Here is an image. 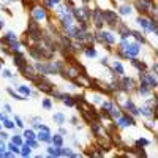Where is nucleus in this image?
Wrapping results in <instances>:
<instances>
[{"label": "nucleus", "instance_id": "obj_46", "mask_svg": "<svg viewBox=\"0 0 158 158\" xmlns=\"http://www.w3.org/2000/svg\"><path fill=\"white\" fill-rule=\"evenodd\" d=\"M108 60H109L108 57H103V59L100 60V63H101V65H104V67H106V65H108Z\"/></svg>", "mask_w": 158, "mask_h": 158}, {"label": "nucleus", "instance_id": "obj_26", "mask_svg": "<svg viewBox=\"0 0 158 158\" xmlns=\"http://www.w3.org/2000/svg\"><path fill=\"white\" fill-rule=\"evenodd\" d=\"M17 92H19L22 96H29V95H32L30 87H27V86H17Z\"/></svg>", "mask_w": 158, "mask_h": 158}, {"label": "nucleus", "instance_id": "obj_53", "mask_svg": "<svg viewBox=\"0 0 158 158\" xmlns=\"http://www.w3.org/2000/svg\"><path fill=\"white\" fill-rule=\"evenodd\" d=\"M0 122H2V120H0ZM0 128H2V123H0Z\"/></svg>", "mask_w": 158, "mask_h": 158}, {"label": "nucleus", "instance_id": "obj_31", "mask_svg": "<svg viewBox=\"0 0 158 158\" xmlns=\"http://www.w3.org/2000/svg\"><path fill=\"white\" fill-rule=\"evenodd\" d=\"M8 149H10V150L14 153V155H16V153H21V146H17V144H14V142H10V144H8Z\"/></svg>", "mask_w": 158, "mask_h": 158}, {"label": "nucleus", "instance_id": "obj_52", "mask_svg": "<svg viewBox=\"0 0 158 158\" xmlns=\"http://www.w3.org/2000/svg\"><path fill=\"white\" fill-rule=\"evenodd\" d=\"M0 71H2V62H0Z\"/></svg>", "mask_w": 158, "mask_h": 158}, {"label": "nucleus", "instance_id": "obj_30", "mask_svg": "<svg viewBox=\"0 0 158 158\" xmlns=\"http://www.w3.org/2000/svg\"><path fill=\"white\" fill-rule=\"evenodd\" d=\"M60 153H62V157H74V152L71 150L70 147H60Z\"/></svg>", "mask_w": 158, "mask_h": 158}, {"label": "nucleus", "instance_id": "obj_48", "mask_svg": "<svg viewBox=\"0 0 158 158\" xmlns=\"http://www.w3.org/2000/svg\"><path fill=\"white\" fill-rule=\"evenodd\" d=\"M60 134H68V131L62 127V125H60Z\"/></svg>", "mask_w": 158, "mask_h": 158}, {"label": "nucleus", "instance_id": "obj_2", "mask_svg": "<svg viewBox=\"0 0 158 158\" xmlns=\"http://www.w3.org/2000/svg\"><path fill=\"white\" fill-rule=\"evenodd\" d=\"M103 17H104V24H108L109 29H112V30L117 29L120 19L114 10H103Z\"/></svg>", "mask_w": 158, "mask_h": 158}, {"label": "nucleus", "instance_id": "obj_10", "mask_svg": "<svg viewBox=\"0 0 158 158\" xmlns=\"http://www.w3.org/2000/svg\"><path fill=\"white\" fill-rule=\"evenodd\" d=\"M32 14H33V19H36V21H44L46 17H48V10H46L44 7H38L36 5L35 8H32Z\"/></svg>", "mask_w": 158, "mask_h": 158}, {"label": "nucleus", "instance_id": "obj_22", "mask_svg": "<svg viewBox=\"0 0 158 158\" xmlns=\"http://www.w3.org/2000/svg\"><path fill=\"white\" fill-rule=\"evenodd\" d=\"M46 152H48L49 157H62V153H60V147L57 146H51L46 149Z\"/></svg>", "mask_w": 158, "mask_h": 158}, {"label": "nucleus", "instance_id": "obj_12", "mask_svg": "<svg viewBox=\"0 0 158 158\" xmlns=\"http://www.w3.org/2000/svg\"><path fill=\"white\" fill-rule=\"evenodd\" d=\"M125 52H127V55H128V59H131V57H136V55L141 52V44L138 43H131L130 44L128 43V46H127V49H125Z\"/></svg>", "mask_w": 158, "mask_h": 158}, {"label": "nucleus", "instance_id": "obj_20", "mask_svg": "<svg viewBox=\"0 0 158 158\" xmlns=\"http://www.w3.org/2000/svg\"><path fill=\"white\" fill-rule=\"evenodd\" d=\"M84 54H86L89 59H95V57H96V49L93 48V44H86Z\"/></svg>", "mask_w": 158, "mask_h": 158}, {"label": "nucleus", "instance_id": "obj_24", "mask_svg": "<svg viewBox=\"0 0 158 158\" xmlns=\"http://www.w3.org/2000/svg\"><path fill=\"white\" fill-rule=\"evenodd\" d=\"M51 142H52L54 146H57V147H62L63 146V136L62 134H54L52 139H51Z\"/></svg>", "mask_w": 158, "mask_h": 158}, {"label": "nucleus", "instance_id": "obj_19", "mask_svg": "<svg viewBox=\"0 0 158 158\" xmlns=\"http://www.w3.org/2000/svg\"><path fill=\"white\" fill-rule=\"evenodd\" d=\"M139 114L144 115V117H153V108L152 106H149V104H144L142 108H139Z\"/></svg>", "mask_w": 158, "mask_h": 158}, {"label": "nucleus", "instance_id": "obj_38", "mask_svg": "<svg viewBox=\"0 0 158 158\" xmlns=\"http://www.w3.org/2000/svg\"><path fill=\"white\" fill-rule=\"evenodd\" d=\"M3 125H5V128H8V130H13V128H14V122L10 120V119H7L5 122H3Z\"/></svg>", "mask_w": 158, "mask_h": 158}, {"label": "nucleus", "instance_id": "obj_34", "mask_svg": "<svg viewBox=\"0 0 158 158\" xmlns=\"http://www.w3.org/2000/svg\"><path fill=\"white\" fill-rule=\"evenodd\" d=\"M11 142L17 144V146H22V144H24V139H22L19 134H16V136H13V138H11Z\"/></svg>", "mask_w": 158, "mask_h": 158}, {"label": "nucleus", "instance_id": "obj_27", "mask_svg": "<svg viewBox=\"0 0 158 158\" xmlns=\"http://www.w3.org/2000/svg\"><path fill=\"white\" fill-rule=\"evenodd\" d=\"M52 119H54V122L57 123L59 127H60V125H63V123H65V115H63L62 112H55Z\"/></svg>", "mask_w": 158, "mask_h": 158}, {"label": "nucleus", "instance_id": "obj_5", "mask_svg": "<svg viewBox=\"0 0 158 158\" xmlns=\"http://www.w3.org/2000/svg\"><path fill=\"white\" fill-rule=\"evenodd\" d=\"M120 84H122V92H125V93H130V92L136 90V81H134L133 78H128V76H122V79H120Z\"/></svg>", "mask_w": 158, "mask_h": 158}, {"label": "nucleus", "instance_id": "obj_15", "mask_svg": "<svg viewBox=\"0 0 158 158\" xmlns=\"http://www.w3.org/2000/svg\"><path fill=\"white\" fill-rule=\"evenodd\" d=\"M128 60H130V63H131V67H134L138 71H147V63L144 62V60H139L136 57H131Z\"/></svg>", "mask_w": 158, "mask_h": 158}, {"label": "nucleus", "instance_id": "obj_18", "mask_svg": "<svg viewBox=\"0 0 158 158\" xmlns=\"http://www.w3.org/2000/svg\"><path fill=\"white\" fill-rule=\"evenodd\" d=\"M136 22L142 27L144 32L147 33V32H149V30H147V29H149V22H150V19H147L146 14H139V16H138V19H136Z\"/></svg>", "mask_w": 158, "mask_h": 158}, {"label": "nucleus", "instance_id": "obj_28", "mask_svg": "<svg viewBox=\"0 0 158 158\" xmlns=\"http://www.w3.org/2000/svg\"><path fill=\"white\" fill-rule=\"evenodd\" d=\"M63 104L65 106H74V100H73V95L70 93H63Z\"/></svg>", "mask_w": 158, "mask_h": 158}, {"label": "nucleus", "instance_id": "obj_14", "mask_svg": "<svg viewBox=\"0 0 158 158\" xmlns=\"http://www.w3.org/2000/svg\"><path fill=\"white\" fill-rule=\"evenodd\" d=\"M144 76H146L147 82H149V87L152 90H157L158 89V76H155V73H149V71H144Z\"/></svg>", "mask_w": 158, "mask_h": 158}, {"label": "nucleus", "instance_id": "obj_43", "mask_svg": "<svg viewBox=\"0 0 158 158\" xmlns=\"http://www.w3.org/2000/svg\"><path fill=\"white\" fill-rule=\"evenodd\" d=\"M0 138H2V139H8V138H10V134L5 133V131H0Z\"/></svg>", "mask_w": 158, "mask_h": 158}, {"label": "nucleus", "instance_id": "obj_32", "mask_svg": "<svg viewBox=\"0 0 158 158\" xmlns=\"http://www.w3.org/2000/svg\"><path fill=\"white\" fill-rule=\"evenodd\" d=\"M150 144V141L149 139H146V138H139L138 141H136V144L134 146H141V147H146V146H149Z\"/></svg>", "mask_w": 158, "mask_h": 158}, {"label": "nucleus", "instance_id": "obj_3", "mask_svg": "<svg viewBox=\"0 0 158 158\" xmlns=\"http://www.w3.org/2000/svg\"><path fill=\"white\" fill-rule=\"evenodd\" d=\"M60 74H62V78H63V79H67V81H74V79H76L81 73H79V70H78L76 65L68 63L67 67H65L63 71H60Z\"/></svg>", "mask_w": 158, "mask_h": 158}, {"label": "nucleus", "instance_id": "obj_45", "mask_svg": "<svg viewBox=\"0 0 158 158\" xmlns=\"http://www.w3.org/2000/svg\"><path fill=\"white\" fill-rule=\"evenodd\" d=\"M70 122H71L73 125H78V117H76V115H73V117L70 119Z\"/></svg>", "mask_w": 158, "mask_h": 158}, {"label": "nucleus", "instance_id": "obj_50", "mask_svg": "<svg viewBox=\"0 0 158 158\" xmlns=\"http://www.w3.org/2000/svg\"><path fill=\"white\" fill-rule=\"evenodd\" d=\"M155 55H157V57H158V48L155 49Z\"/></svg>", "mask_w": 158, "mask_h": 158}, {"label": "nucleus", "instance_id": "obj_36", "mask_svg": "<svg viewBox=\"0 0 158 158\" xmlns=\"http://www.w3.org/2000/svg\"><path fill=\"white\" fill-rule=\"evenodd\" d=\"M41 104H43L44 109H51V108H52V101H51V98H44Z\"/></svg>", "mask_w": 158, "mask_h": 158}, {"label": "nucleus", "instance_id": "obj_11", "mask_svg": "<svg viewBox=\"0 0 158 158\" xmlns=\"http://www.w3.org/2000/svg\"><path fill=\"white\" fill-rule=\"evenodd\" d=\"M29 55L33 60H43V52H41V44L29 46Z\"/></svg>", "mask_w": 158, "mask_h": 158}, {"label": "nucleus", "instance_id": "obj_49", "mask_svg": "<svg viewBox=\"0 0 158 158\" xmlns=\"http://www.w3.org/2000/svg\"><path fill=\"white\" fill-rule=\"evenodd\" d=\"M3 25H5V22H3V21H0V29H2Z\"/></svg>", "mask_w": 158, "mask_h": 158}, {"label": "nucleus", "instance_id": "obj_39", "mask_svg": "<svg viewBox=\"0 0 158 158\" xmlns=\"http://www.w3.org/2000/svg\"><path fill=\"white\" fill-rule=\"evenodd\" d=\"M2 74H3V78H10V79H11V78H14V74H13L10 70H3V73H2Z\"/></svg>", "mask_w": 158, "mask_h": 158}, {"label": "nucleus", "instance_id": "obj_47", "mask_svg": "<svg viewBox=\"0 0 158 158\" xmlns=\"http://www.w3.org/2000/svg\"><path fill=\"white\" fill-rule=\"evenodd\" d=\"M144 127H146L147 130H153V125L150 122H146V123H144Z\"/></svg>", "mask_w": 158, "mask_h": 158}, {"label": "nucleus", "instance_id": "obj_17", "mask_svg": "<svg viewBox=\"0 0 158 158\" xmlns=\"http://www.w3.org/2000/svg\"><path fill=\"white\" fill-rule=\"evenodd\" d=\"M36 139L40 142H51L52 134H51V131H46V130H40V133L36 134Z\"/></svg>", "mask_w": 158, "mask_h": 158}, {"label": "nucleus", "instance_id": "obj_23", "mask_svg": "<svg viewBox=\"0 0 158 158\" xmlns=\"http://www.w3.org/2000/svg\"><path fill=\"white\" fill-rule=\"evenodd\" d=\"M131 36H134V40H136L139 44H141V43L144 44V43H146V36H144V35L141 33V32H138V30H131Z\"/></svg>", "mask_w": 158, "mask_h": 158}, {"label": "nucleus", "instance_id": "obj_13", "mask_svg": "<svg viewBox=\"0 0 158 158\" xmlns=\"http://www.w3.org/2000/svg\"><path fill=\"white\" fill-rule=\"evenodd\" d=\"M117 32H119V35L122 36V40H127L128 36H131V29L122 21H120L119 25H117Z\"/></svg>", "mask_w": 158, "mask_h": 158}, {"label": "nucleus", "instance_id": "obj_1", "mask_svg": "<svg viewBox=\"0 0 158 158\" xmlns=\"http://www.w3.org/2000/svg\"><path fill=\"white\" fill-rule=\"evenodd\" d=\"M35 70H36V73H41V74H44V76L59 73L54 62H38V63H35Z\"/></svg>", "mask_w": 158, "mask_h": 158}, {"label": "nucleus", "instance_id": "obj_9", "mask_svg": "<svg viewBox=\"0 0 158 158\" xmlns=\"http://www.w3.org/2000/svg\"><path fill=\"white\" fill-rule=\"evenodd\" d=\"M123 108H125V112H130L131 115H139V108L136 104H134V101L133 100H130V98H125L123 100Z\"/></svg>", "mask_w": 158, "mask_h": 158}, {"label": "nucleus", "instance_id": "obj_4", "mask_svg": "<svg viewBox=\"0 0 158 158\" xmlns=\"http://www.w3.org/2000/svg\"><path fill=\"white\" fill-rule=\"evenodd\" d=\"M92 22H93V25L96 27L98 30L103 29L104 25V17H103V10L101 8H95V10H92Z\"/></svg>", "mask_w": 158, "mask_h": 158}, {"label": "nucleus", "instance_id": "obj_29", "mask_svg": "<svg viewBox=\"0 0 158 158\" xmlns=\"http://www.w3.org/2000/svg\"><path fill=\"white\" fill-rule=\"evenodd\" d=\"M131 11H133V8L130 7V5H122V7L119 8V13H120V14H123V16L131 14Z\"/></svg>", "mask_w": 158, "mask_h": 158}, {"label": "nucleus", "instance_id": "obj_6", "mask_svg": "<svg viewBox=\"0 0 158 158\" xmlns=\"http://www.w3.org/2000/svg\"><path fill=\"white\" fill-rule=\"evenodd\" d=\"M13 63H14V67L19 70L21 73L29 67V62H27L25 55L21 54V52H14V54H13Z\"/></svg>", "mask_w": 158, "mask_h": 158}, {"label": "nucleus", "instance_id": "obj_33", "mask_svg": "<svg viewBox=\"0 0 158 158\" xmlns=\"http://www.w3.org/2000/svg\"><path fill=\"white\" fill-rule=\"evenodd\" d=\"M24 138L25 139H35L36 134H35L33 130H25V131H24Z\"/></svg>", "mask_w": 158, "mask_h": 158}, {"label": "nucleus", "instance_id": "obj_8", "mask_svg": "<svg viewBox=\"0 0 158 158\" xmlns=\"http://www.w3.org/2000/svg\"><path fill=\"white\" fill-rule=\"evenodd\" d=\"M153 0H134V8L141 13V14H147L150 11V5Z\"/></svg>", "mask_w": 158, "mask_h": 158}, {"label": "nucleus", "instance_id": "obj_42", "mask_svg": "<svg viewBox=\"0 0 158 158\" xmlns=\"http://www.w3.org/2000/svg\"><path fill=\"white\" fill-rule=\"evenodd\" d=\"M3 109H5V112H8V114L11 112V106L8 104V103H5V104H3Z\"/></svg>", "mask_w": 158, "mask_h": 158}, {"label": "nucleus", "instance_id": "obj_16", "mask_svg": "<svg viewBox=\"0 0 158 158\" xmlns=\"http://www.w3.org/2000/svg\"><path fill=\"white\" fill-rule=\"evenodd\" d=\"M112 71L115 76H123L125 74V68H123V65L120 60H114V63H112Z\"/></svg>", "mask_w": 158, "mask_h": 158}, {"label": "nucleus", "instance_id": "obj_25", "mask_svg": "<svg viewBox=\"0 0 158 158\" xmlns=\"http://www.w3.org/2000/svg\"><path fill=\"white\" fill-rule=\"evenodd\" d=\"M30 153H32V147H30L27 142H24V144L21 146V155H22V157H29Z\"/></svg>", "mask_w": 158, "mask_h": 158}, {"label": "nucleus", "instance_id": "obj_54", "mask_svg": "<svg viewBox=\"0 0 158 158\" xmlns=\"http://www.w3.org/2000/svg\"><path fill=\"white\" fill-rule=\"evenodd\" d=\"M157 139H158V133H157Z\"/></svg>", "mask_w": 158, "mask_h": 158}, {"label": "nucleus", "instance_id": "obj_37", "mask_svg": "<svg viewBox=\"0 0 158 158\" xmlns=\"http://www.w3.org/2000/svg\"><path fill=\"white\" fill-rule=\"evenodd\" d=\"M51 96L55 98V100H63V93H62V92H57V90H54L52 93H51Z\"/></svg>", "mask_w": 158, "mask_h": 158}, {"label": "nucleus", "instance_id": "obj_21", "mask_svg": "<svg viewBox=\"0 0 158 158\" xmlns=\"http://www.w3.org/2000/svg\"><path fill=\"white\" fill-rule=\"evenodd\" d=\"M109 114H111V117H112L114 120H117L120 115H122V109L119 108V104L114 103V106H112V108H111V111H109Z\"/></svg>", "mask_w": 158, "mask_h": 158}, {"label": "nucleus", "instance_id": "obj_51", "mask_svg": "<svg viewBox=\"0 0 158 158\" xmlns=\"http://www.w3.org/2000/svg\"><path fill=\"white\" fill-rule=\"evenodd\" d=\"M82 2H84V3H89V2H90V0H82Z\"/></svg>", "mask_w": 158, "mask_h": 158}, {"label": "nucleus", "instance_id": "obj_40", "mask_svg": "<svg viewBox=\"0 0 158 158\" xmlns=\"http://www.w3.org/2000/svg\"><path fill=\"white\" fill-rule=\"evenodd\" d=\"M14 123H16L19 128L24 127V122H22V119H21V117H14Z\"/></svg>", "mask_w": 158, "mask_h": 158}, {"label": "nucleus", "instance_id": "obj_41", "mask_svg": "<svg viewBox=\"0 0 158 158\" xmlns=\"http://www.w3.org/2000/svg\"><path fill=\"white\" fill-rule=\"evenodd\" d=\"M7 119H8V112H0V120L2 122H5Z\"/></svg>", "mask_w": 158, "mask_h": 158}, {"label": "nucleus", "instance_id": "obj_35", "mask_svg": "<svg viewBox=\"0 0 158 158\" xmlns=\"http://www.w3.org/2000/svg\"><path fill=\"white\" fill-rule=\"evenodd\" d=\"M25 142L27 144H29V146L32 147V149H36V147H38V139H25Z\"/></svg>", "mask_w": 158, "mask_h": 158}, {"label": "nucleus", "instance_id": "obj_44", "mask_svg": "<svg viewBox=\"0 0 158 158\" xmlns=\"http://www.w3.org/2000/svg\"><path fill=\"white\" fill-rule=\"evenodd\" d=\"M152 70H153V73L158 76V63H153V65H152Z\"/></svg>", "mask_w": 158, "mask_h": 158}, {"label": "nucleus", "instance_id": "obj_7", "mask_svg": "<svg viewBox=\"0 0 158 158\" xmlns=\"http://www.w3.org/2000/svg\"><path fill=\"white\" fill-rule=\"evenodd\" d=\"M36 87H38V90L40 92H43V93H48V95H51L54 92V84L51 81H48L46 78H43V79H40L38 82H36Z\"/></svg>", "mask_w": 158, "mask_h": 158}]
</instances>
